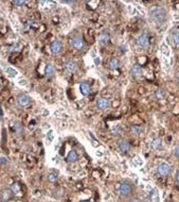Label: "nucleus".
<instances>
[{"label":"nucleus","mask_w":179,"mask_h":202,"mask_svg":"<svg viewBox=\"0 0 179 202\" xmlns=\"http://www.w3.org/2000/svg\"><path fill=\"white\" fill-rule=\"evenodd\" d=\"M150 16L157 24H163L167 20V11L161 7H156L150 12Z\"/></svg>","instance_id":"obj_1"},{"label":"nucleus","mask_w":179,"mask_h":202,"mask_svg":"<svg viewBox=\"0 0 179 202\" xmlns=\"http://www.w3.org/2000/svg\"><path fill=\"white\" fill-rule=\"evenodd\" d=\"M158 172L162 177H167L171 172V166L167 163H161L158 165Z\"/></svg>","instance_id":"obj_2"},{"label":"nucleus","mask_w":179,"mask_h":202,"mask_svg":"<svg viewBox=\"0 0 179 202\" xmlns=\"http://www.w3.org/2000/svg\"><path fill=\"white\" fill-rule=\"evenodd\" d=\"M71 46L76 50H82L85 46L84 39L82 37H74V38L71 39Z\"/></svg>","instance_id":"obj_3"},{"label":"nucleus","mask_w":179,"mask_h":202,"mask_svg":"<svg viewBox=\"0 0 179 202\" xmlns=\"http://www.w3.org/2000/svg\"><path fill=\"white\" fill-rule=\"evenodd\" d=\"M110 107V101L107 98H100L97 100V107L99 110H107Z\"/></svg>","instance_id":"obj_4"},{"label":"nucleus","mask_w":179,"mask_h":202,"mask_svg":"<svg viewBox=\"0 0 179 202\" xmlns=\"http://www.w3.org/2000/svg\"><path fill=\"white\" fill-rule=\"evenodd\" d=\"M31 102V98L29 97L28 95H24V94H21V95L18 96L17 98V103L19 107H27L29 103Z\"/></svg>","instance_id":"obj_5"},{"label":"nucleus","mask_w":179,"mask_h":202,"mask_svg":"<svg viewBox=\"0 0 179 202\" xmlns=\"http://www.w3.org/2000/svg\"><path fill=\"white\" fill-rule=\"evenodd\" d=\"M133 192V186L129 183H123L120 187V194L122 196H128Z\"/></svg>","instance_id":"obj_6"},{"label":"nucleus","mask_w":179,"mask_h":202,"mask_svg":"<svg viewBox=\"0 0 179 202\" xmlns=\"http://www.w3.org/2000/svg\"><path fill=\"white\" fill-rule=\"evenodd\" d=\"M62 48H63V45H62V43L59 41H52V44H51L50 46V49H51V52L53 54H57L61 52Z\"/></svg>","instance_id":"obj_7"},{"label":"nucleus","mask_w":179,"mask_h":202,"mask_svg":"<svg viewBox=\"0 0 179 202\" xmlns=\"http://www.w3.org/2000/svg\"><path fill=\"white\" fill-rule=\"evenodd\" d=\"M80 90H81V94L83 96H87L90 94V90H91V87H90L89 83L87 82H83L81 83L80 85Z\"/></svg>","instance_id":"obj_8"},{"label":"nucleus","mask_w":179,"mask_h":202,"mask_svg":"<svg viewBox=\"0 0 179 202\" xmlns=\"http://www.w3.org/2000/svg\"><path fill=\"white\" fill-rule=\"evenodd\" d=\"M118 146H119L120 151H121V152H123V153H127V152L129 151V149H131L129 144L126 141H124V139H121V141H119Z\"/></svg>","instance_id":"obj_9"},{"label":"nucleus","mask_w":179,"mask_h":202,"mask_svg":"<svg viewBox=\"0 0 179 202\" xmlns=\"http://www.w3.org/2000/svg\"><path fill=\"white\" fill-rule=\"evenodd\" d=\"M137 44H138V46L140 47H146L148 45V36L146 33H143V34H141L140 36H139L138 41H137Z\"/></svg>","instance_id":"obj_10"},{"label":"nucleus","mask_w":179,"mask_h":202,"mask_svg":"<svg viewBox=\"0 0 179 202\" xmlns=\"http://www.w3.org/2000/svg\"><path fill=\"white\" fill-rule=\"evenodd\" d=\"M55 75V67L52 64H48L46 67V77L48 79H52Z\"/></svg>","instance_id":"obj_11"},{"label":"nucleus","mask_w":179,"mask_h":202,"mask_svg":"<svg viewBox=\"0 0 179 202\" xmlns=\"http://www.w3.org/2000/svg\"><path fill=\"white\" fill-rule=\"evenodd\" d=\"M131 75L134 77H141L142 75V68H141L140 65H134L133 68L131 70Z\"/></svg>","instance_id":"obj_12"},{"label":"nucleus","mask_w":179,"mask_h":202,"mask_svg":"<svg viewBox=\"0 0 179 202\" xmlns=\"http://www.w3.org/2000/svg\"><path fill=\"white\" fill-rule=\"evenodd\" d=\"M14 131L15 133L18 135V136H21L22 134H23V128H22V124H20L19 121H15L14 122Z\"/></svg>","instance_id":"obj_13"},{"label":"nucleus","mask_w":179,"mask_h":202,"mask_svg":"<svg viewBox=\"0 0 179 202\" xmlns=\"http://www.w3.org/2000/svg\"><path fill=\"white\" fill-rule=\"evenodd\" d=\"M65 69L68 73H74V71L76 70V64L72 61H68L67 63L65 64Z\"/></svg>","instance_id":"obj_14"},{"label":"nucleus","mask_w":179,"mask_h":202,"mask_svg":"<svg viewBox=\"0 0 179 202\" xmlns=\"http://www.w3.org/2000/svg\"><path fill=\"white\" fill-rule=\"evenodd\" d=\"M109 41V35L107 32H103L102 34H100L99 36V43L101 45H106Z\"/></svg>","instance_id":"obj_15"},{"label":"nucleus","mask_w":179,"mask_h":202,"mask_svg":"<svg viewBox=\"0 0 179 202\" xmlns=\"http://www.w3.org/2000/svg\"><path fill=\"white\" fill-rule=\"evenodd\" d=\"M1 198H2L3 200H9L10 198H12V196H13V192L12 190L10 189V188H7V189H3L2 192H1Z\"/></svg>","instance_id":"obj_16"},{"label":"nucleus","mask_w":179,"mask_h":202,"mask_svg":"<svg viewBox=\"0 0 179 202\" xmlns=\"http://www.w3.org/2000/svg\"><path fill=\"white\" fill-rule=\"evenodd\" d=\"M78 153H76V151L75 150H71L70 152H69V154H68V156H67V160L69 162H75V161H78Z\"/></svg>","instance_id":"obj_17"},{"label":"nucleus","mask_w":179,"mask_h":202,"mask_svg":"<svg viewBox=\"0 0 179 202\" xmlns=\"http://www.w3.org/2000/svg\"><path fill=\"white\" fill-rule=\"evenodd\" d=\"M161 145H162V141H161V139L160 138H155L154 141H152V148L155 149V150L159 149L160 147H161Z\"/></svg>","instance_id":"obj_18"},{"label":"nucleus","mask_w":179,"mask_h":202,"mask_svg":"<svg viewBox=\"0 0 179 202\" xmlns=\"http://www.w3.org/2000/svg\"><path fill=\"white\" fill-rule=\"evenodd\" d=\"M119 67V61L117 60V58H112V60H110V62H109V68L112 69V70H116V69H118Z\"/></svg>","instance_id":"obj_19"},{"label":"nucleus","mask_w":179,"mask_h":202,"mask_svg":"<svg viewBox=\"0 0 179 202\" xmlns=\"http://www.w3.org/2000/svg\"><path fill=\"white\" fill-rule=\"evenodd\" d=\"M5 73H7V75H9V77H11V78H14V77L17 75V70L12 68V67H7V68L5 69Z\"/></svg>","instance_id":"obj_20"},{"label":"nucleus","mask_w":179,"mask_h":202,"mask_svg":"<svg viewBox=\"0 0 179 202\" xmlns=\"http://www.w3.org/2000/svg\"><path fill=\"white\" fill-rule=\"evenodd\" d=\"M131 132H133V134H135V135H140L143 132V129L140 126H134V127L131 128Z\"/></svg>","instance_id":"obj_21"},{"label":"nucleus","mask_w":179,"mask_h":202,"mask_svg":"<svg viewBox=\"0 0 179 202\" xmlns=\"http://www.w3.org/2000/svg\"><path fill=\"white\" fill-rule=\"evenodd\" d=\"M155 95H156V98H158V99H162V98H164L165 92H164V90H163L159 88V90H156Z\"/></svg>","instance_id":"obj_22"},{"label":"nucleus","mask_w":179,"mask_h":202,"mask_svg":"<svg viewBox=\"0 0 179 202\" xmlns=\"http://www.w3.org/2000/svg\"><path fill=\"white\" fill-rule=\"evenodd\" d=\"M48 181L51 183H55L56 181H57V175H54V173H50V175H48Z\"/></svg>","instance_id":"obj_23"},{"label":"nucleus","mask_w":179,"mask_h":202,"mask_svg":"<svg viewBox=\"0 0 179 202\" xmlns=\"http://www.w3.org/2000/svg\"><path fill=\"white\" fill-rule=\"evenodd\" d=\"M173 41H174L175 44L179 46V32H175V33H173Z\"/></svg>","instance_id":"obj_24"},{"label":"nucleus","mask_w":179,"mask_h":202,"mask_svg":"<svg viewBox=\"0 0 179 202\" xmlns=\"http://www.w3.org/2000/svg\"><path fill=\"white\" fill-rule=\"evenodd\" d=\"M18 190H19V187H18V185H17V184H13L12 192H18Z\"/></svg>","instance_id":"obj_25"},{"label":"nucleus","mask_w":179,"mask_h":202,"mask_svg":"<svg viewBox=\"0 0 179 202\" xmlns=\"http://www.w3.org/2000/svg\"><path fill=\"white\" fill-rule=\"evenodd\" d=\"M174 154H175V156H176V158H179V146H177L176 148H175Z\"/></svg>","instance_id":"obj_26"},{"label":"nucleus","mask_w":179,"mask_h":202,"mask_svg":"<svg viewBox=\"0 0 179 202\" xmlns=\"http://www.w3.org/2000/svg\"><path fill=\"white\" fill-rule=\"evenodd\" d=\"M26 3V1H18V0H15L14 1V4L16 5H23Z\"/></svg>","instance_id":"obj_27"},{"label":"nucleus","mask_w":179,"mask_h":202,"mask_svg":"<svg viewBox=\"0 0 179 202\" xmlns=\"http://www.w3.org/2000/svg\"><path fill=\"white\" fill-rule=\"evenodd\" d=\"M100 63H101V58H100V56H95V65H99Z\"/></svg>","instance_id":"obj_28"},{"label":"nucleus","mask_w":179,"mask_h":202,"mask_svg":"<svg viewBox=\"0 0 179 202\" xmlns=\"http://www.w3.org/2000/svg\"><path fill=\"white\" fill-rule=\"evenodd\" d=\"M0 163H1V164H7V158H0Z\"/></svg>","instance_id":"obj_29"},{"label":"nucleus","mask_w":179,"mask_h":202,"mask_svg":"<svg viewBox=\"0 0 179 202\" xmlns=\"http://www.w3.org/2000/svg\"><path fill=\"white\" fill-rule=\"evenodd\" d=\"M19 84H20V85H27V81H26V80H20Z\"/></svg>","instance_id":"obj_30"},{"label":"nucleus","mask_w":179,"mask_h":202,"mask_svg":"<svg viewBox=\"0 0 179 202\" xmlns=\"http://www.w3.org/2000/svg\"><path fill=\"white\" fill-rule=\"evenodd\" d=\"M129 202H142V201H141L140 199H138V198H134V199H131Z\"/></svg>","instance_id":"obj_31"},{"label":"nucleus","mask_w":179,"mask_h":202,"mask_svg":"<svg viewBox=\"0 0 179 202\" xmlns=\"http://www.w3.org/2000/svg\"><path fill=\"white\" fill-rule=\"evenodd\" d=\"M177 181H178V182H179V172L177 173Z\"/></svg>","instance_id":"obj_32"},{"label":"nucleus","mask_w":179,"mask_h":202,"mask_svg":"<svg viewBox=\"0 0 179 202\" xmlns=\"http://www.w3.org/2000/svg\"><path fill=\"white\" fill-rule=\"evenodd\" d=\"M82 202H90V201H88V200H85V201H82Z\"/></svg>","instance_id":"obj_33"}]
</instances>
